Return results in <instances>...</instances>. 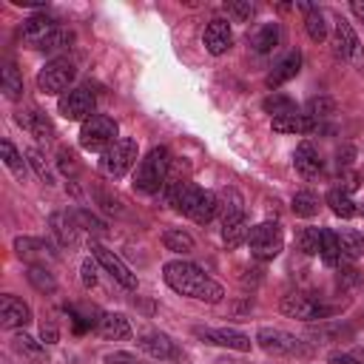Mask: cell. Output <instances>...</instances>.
Listing matches in <instances>:
<instances>
[{"label": "cell", "instance_id": "obj_51", "mask_svg": "<svg viewBox=\"0 0 364 364\" xmlns=\"http://www.w3.org/2000/svg\"><path fill=\"white\" fill-rule=\"evenodd\" d=\"M336 156H338V165H341V171H347V165L353 162L355 151H353V145H341V148L336 151Z\"/></svg>", "mask_w": 364, "mask_h": 364}, {"label": "cell", "instance_id": "obj_41", "mask_svg": "<svg viewBox=\"0 0 364 364\" xmlns=\"http://www.w3.org/2000/svg\"><path fill=\"white\" fill-rule=\"evenodd\" d=\"M0 156H3V165H6L11 173H17V176L26 173V168H23V154H20L9 139L0 142Z\"/></svg>", "mask_w": 364, "mask_h": 364}, {"label": "cell", "instance_id": "obj_38", "mask_svg": "<svg viewBox=\"0 0 364 364\" xmlns=\"http://www.w3.org/2000/svg\"><path fill=\"white\" fill-rule=\"evenodd\" d=\"M318 245H321V228H301V230L296 233V247H299L304 256L318 253Z\"/></svg>", "mask_w": 364, "mask_h": 364}, {"label": "cell", "instance_id": "obj_40", "mask_svg": "<svg viewBox=\"0 0 364 364\" xmlns=\"http://www.w3.org/2000/svg\"><path fill=\"white\" fill-rule=\"evenodd\" d=\"M304 114L310 117V119H327L330 114H336V102L330 100V97H313V100H307V105H304Z\"/></svg>", "mask_w": 364, "mask_h": 364}, {"label": "cell", "instance_id": "obj_25", "mask_svg": "<svg viewBox=\"0 0 364 364\" xmlns=\"http://www.w3.org/2000/svg\"><path fill=\"white\" fill-rule=\"evenodd\" d=\"M139 350L148 353L151 358H159V361L176 355V347H173V341L165 333H145V336H139Z\"/></svg>", "mask_w": 364, "mask_h": 364}, {"label": "cell", "instance_id": "obj_43", "mask_svg": "<svg viewBox=\"0 0 364 364\" xmlns=\"http://www.w3.org/2000/svg\"><path fill=\"white\" fill-rule=\"evenodd\" d=\"M74 43V31L71 28H57V31H51L46 40H43V51H63V48H68Z\"/></svg>", "mask_w": 364, "mask_h": 364}, {"label": "cell", "instance_id": "obj_1", "mask_svg": "<svg viewBox=\"0 0 364 364\" xmlns=\"http://www.w3.org/2000/svg\"><path fill=\"white\" fill-rule=\"evenodd\" d=\"M162 279L173 293L205 301V304H219L225 299V287L216 279H210L202 267H196L191 262H182V259L168 262L162 267Z\"/></svg>", "mask_w": 364, "mask_h": 364}, {"label": "cell", "instance_id": "obj_49", "mask_svg": "<svg viewBox=\"0 0 364 364\" xmlns=\"http://www.w3.org/2000/svg\"><path fill=\"white\" fill-rule=\"evenodd\" d=\"M40 336H43V341H46V344H54V341L60 338L57 324H54L51 318H43V321H40Z\"/></svg>", "mask_w": 364, "mask_h": 364}, {"label": "cell", "instance_id": "obj_54", "mask_svg": "<svg viewBox=\"0 0 364 364\" xmlns=\"http://www.w3.org/2000/svg\"><path fill=\"white\" fill-rule=\"evenodd\" d=\"M350 9H353V14L364 23V0H353V3H350Z\"/></svg>", "mask_w": 364, "mask_h": 364}, {"label": "cell", "instance_id": "obj_12", "mask_svg": "<svg viewBox=\"0 0 364 364\" xmlns=\"http://www.w3.org/2000/svg\"><path fill=\"white\" fill-rule=\"evenodd\" d=\"M333 51H336V57H341V60H353V63H361V60H364V57H361V43H358L353 26H350L344 17L336 20Z\"/></svg>", "mask_w": 364, "mask_h": 364}, {"label": "cell", "instance_id": "obj_47", "mask_svg": "<svg viewBox=\"0 0 364 364\" xmlns=\"http://www.w3.org/2000/svg\"><path fill=\"white\" fill-rule=\"evenodd\" d=\"M80 279H82L85 287H94V284H97V259H94V256L82 262V267H80Z\"/></svg>", "mask_w": 364, "mask_h": 364}, {"label": "cell", "instance_id": "obj_37", "mask_svg": "<svg viewBox=\"0 0 364 364\" xmlns=\"http://www.w3.org/2000/svg\"><path fill=\"white\" fill-rule=\"evenodd\" d=\"M262 108H264L267 114H273V117L296 114V102H293L290 97H284V94H270V97H264V100H262Z\"/></svg>", "mask_w": 364, "mask_h": 364}, {"label": "cell", "instance_id": "obj_53", "mask_svg": "<svg viewBox=\"0 0 364 364\" xmlns=\"http://www.w3.org/2000/svg\"><path fill=\"white\" fill-rule=\"evenodd\" d=\"M330 364H358L353 355H344V353H330Z\"/></svg>", "mask_w": 364, "mask_h": 364}, {"label": "cell", "instance_id": "obj_8", "mask_svg": "<svg viewBox=\"0 0 364 364\" xmlns=\"http://www.w3.org/2000/svg\"><path fill=\"white\" fill-rule=\"evenodd\" d=\"M279 310H282L284 316H290V318H299V321L327 318V316L333 313L327 304H321V301H316V299H310V296H304V293H287V296L282 299Z\"/></svg>", "mask_w": 364, "mask_h": 364}, {"label": "cell", "instance_id": "obj_48", "mask_svg": "<svg viewBox=\"0 0 364 364\" xmlns=\"http://www.w3.org/2000/svg\"><path fill=\"white\" fill-rule=\"evenodd\" d=\"M358 182H361V176H358L355 171H341V176H338V188H341L344 193L355 191V188H358Z\"/></svg>", "mask_w": 364, "mask_h": 364}, {"label": "cell", "instance_id": "obj_44", "mask_svg": "<svg viewBox=\"0 0 364 364\" xmlns=\"http://www.w3.org/2000/svg\"><path fill=\"white\" fill-rule=\"evenodd\" d=\"M74 219H77V225H80V228H85L88 233H97V236H100V233H105V222H102V219H97L91 210H74Z\"/></svg>", "mask_w": 364, "mask_h": 364}, {"label": "cell", "instance_id": "obj_46", "mask_svg": "<svg viewBox=\"0 0 364 364\" xmlns=\"http://www.w3.org/2000/svg\"><path fill=\"white\" fill-rule=\"evenodd\" d=\"M228 11H230V14H233L239 23H247V20L253 17V3H250V0L239 3V0H236V3H228Z\"/></svg>", "mask_w": 364, "mask_h": 364}, {"label": "cell", "instance_id": "obj_11", "mask_svg": "<svg viewBox=\"0 0 364 364\" xmlns=\"http://www.w3.org/2000/svg\"><path fill=\"white\" fill-rule=\"evenodd\" d=\"M193 336L202 338L205 344H216V347H228V350H239V353H247L253 344L245 333L230 330V327H193Z\"/></svg>", "mask_w": 364, "mask_h": 364}, {"label": "cell", "instance_id": "obj_23", "mask_svg": "<svg viewBox=\"0 0 364 364\" xmlns=\"http://www.w3.org/2000/svg\"><path fill=\"white\" fill-rule=\"evenodd\" d=\"M48 228H51V233L57 236V242H60L63 247H68V245L77 242V230H80V225H77L74 213H65V210L51 213V216H48Z\"/></svg>", "mask_w": 364, "mask_h": 364}, {"label": "cell", "instance_id": "obj_18", "mask_svg": "<svg viewBox=\"0 0 364 364\" xmlns=\"http://www.w3.org/2000/svg\"><path fill=\"white\" fill-rule=\"evenodd\" d=\"M60 26H57V20L54 17H48V14H31L26 23H23V40L28 43V46H43V40L51 34V31H57Z\"/></svg>", "mask_w": 364, "mask_h": 364}, {"label": "cell", "instance_id": "obj_13", "mask_svg": "<svg viewBox=\"0 0 364 364\" xmlns=\"http://www.w3.org/2000/svg\"><path fill=\"white\" fill-rule=\"evenodd\" d=\"M202 43H205L208 54H213V57L225 54V51H228V48L233 46V31H230V23H228V20H222V17L210 20V23L205 26Z\"/></svg>", "mask_w": 364, "mask_h": 364}, {"label": "cell", "instance_id": "obj_45", "mask_svg": "<svg viewBox=\"0 0 364 364\" xmlns=\"http://www.w3.org/2000/svg\"><path fill=\"white\" fill-rule=\"evenodd\" d=\"M57 165H60V171H63V173H68V176H74V173L80 171L77 156H74L68 148H60V151H57Z\"/></svg>", "mask_w": 364, "mask_h": 364}, {"label": "cell", "instance_id": "obj_50", "mask_svg": "<svg viewBox=\"0 0 364 364\" xmlns=\"http://www.w3.org/2000/svg\"><path fill=\"white\" fill-rule=\"evenodd\" d=\"M358 282H361V276H358L355 267H347V270L338 273V287H350V284H358Z\"/></svg>", "mask_w": 364, "mask_h": 364}, {"label": "cell", "instance_id": "obj_30", "mask_svg": "<svg viewBox=\"0 0 364 364\" xmlns=\"http://www.w3.org/2000/svg\"><path fill=\"white\" fill-rule=\"evenodd\" d=\"M11 350H14L17 355H23L26 361H43V358H46V347H43L40 341H34L31 336H26V333H17V336L11 338Z\"/></svg>", "mask_w": 364, "mask_h": 364}, {"label": "cell", "instance_id": "obj_16", "mask_svg": "<svg viewBox=\"0 0 364 364\" xmlns=\"http://www.w3.org/2000/svg\"><path fill=\"white\" fill-rule=\"evenodd\" d=\"M14 250H17V256L23 259V262H28V264H43L46 267V262H51L57 253L51 250V245H46L43 239H31V236H17L14 239Z\"/></svg>", "mask_w": 364, "mask_h": 364}, {"label": "cell", "instance_id": "obj_26", "mask_svg": "<svg viewBox=\"0 0 364 364\" xmlns=\"http://www.w3.org/2000/svg\"><path fill=\"white\" fill-rule=\"evenodd\" d=\"M338 247H341V259L344 262H355L358 256H364V236L353 228H341L338 233Z\"/></svg>", "mask_w": 364, "mask_h": 364}, {"label": "cell", "instance_id": "obj_29", "mask_svg": "<svg viewBox=\"0 0 364 364\" xmlns=\"http://www.w3.org/2000/svg\"><path fill=\"white\" fill-rule=\"evenodd\" d=\"M327 205H330V210L336 213V216H341V219H353L355 213H358V208H355V202L350 199V193H344L341 188H330L327 191Z\"/></svg>", "mask_w": 364, "mask_h": 364}, {"label": "cell", "instance_id": "obj_7", "mask_svg": "<svg viewBox=\"0 0 364 364\" xmlns=\"http://www.w3.org/2000/svg\"><path fill=\"white\" fill-rule=\"evenodd\" d=\"M256 341L270 355H307L310 353V347L301 338H296L293 333H284L279 327H259Z\"/></svg>", "mask_w": 364, "mask_h": 364}, {"label": "cell", "instance_id": "obj_15", "mask_svg": "<svg viewBox=\"0 0 364 364\" xmlns=\"http://www.w3.org/2000/svg\"><path fill=\"white\" fill-rule=\"evenodd\" d=\"M205 191L199 188V185H193V182H171L168 185V199H171V205L179 210V213H185V216H191L193 213V208H196V202H199V196H202Z\"/></svg>", "mask_w": 364, "mask_h": 364}, {"label": "cell", "instance_id": "obj_28", "mask_svg": "<svg viewBox=\"0 0 364 364\" xmlns=\"http://www.w3.org/2000/svg\"><path fill=\"white\" fill-rule=\"evenodd\" d=\"M162 245H165V250H171V253L188 256V253L193 250V236H191L188 230H182V228H168V230L162 233Z\"/></svg>", "mask_w": 364, "mask_h": 364}, {"label": "cell", "instance_id": "obj_27", "mask_svg": "<svg viewBox=\"0 0 364 364\" xmlns=\"http://www.w3.org/2000/svg\"><path fill=\"white\" fill-rule=\"evenodd\" d=\"M318 256L327 267H338L344 259H341V247H338V236L336 230L330 228H321V245H318Z\"/></svg>", "mask_w": 364, "mask_h": 364}, {"label": "cell", "instance_id": "obj_35", "mask_svg": "<svg viewBox=\"0 0 364 364\" xmlns=\"http://www.w3.org/2000/svg\"><path fill=\"white\" fill-rule=\"evenodd\" d=\"M304 31H307V37L310 40H316V43H321L324 37H327V20H324V11L321 9H310L307 11V17H304Z\"/></svg>", "mask_w": 364, "mask_h": 364}, {"label": "cell", "instance_id": "obj_17", "mask_svg": "<svg viewBox=\"0 0 364 364\" xmlns=\"http://www.w3.org/2000/svg\"><path fill=\"white\" fill-rule=\"evenodd\" d=\"M299 71H301V51H287V54L273 65V71L264 77V85H267V88H279V85H284L287 80H293Z\"/></svg>", "mask_w": 364, "mask_h": 364}, {"label": "cell", "instance_id": "obj_32", "mask_svg": "<svg viewBox=\"0 0 364 364\" xmlns=\"http://www.w3.org/2000/svg\"><path fill=\"white\" fill-rule=\"evenodd\" d=\"M0 85H3V94H6L9 100H20V97H23V77H20V71H17L14 63H6V65H3Z\"/></svg>", "mask_w": 364, "mask_h": 364}, {"label": "cell", "instance_id": "obj_21", "mask_svg": "<svg viewBox=\"0 0 364 364\" xmlns=\"http://www.w3.org/2000/svg\"><path fill=\"white\" fill-rule=\"evenodd\" d=\"M216 202H219V216H222V225L228 222H236L245 216V199L236 188H219L216 191Z\"/></svg>", "mask_w": 364, "mask_h": 364}, {"label": "cell", "instance_id": "obj_5", "mask_svg": "<svg viewBox=\"0 0 364 364\" xmlns=\"http://www.w3.org/2000/svg\"><path fill=\"white\" fill-rule=\"evenodd\" d=\"M247 247H250V256L259 259V262H270L282 253L284 247V236H282V228L276 222H259L250 228L247 233Z\"/></svg>", "mask_w": 364, "mask_h": 364}, {"label": "cell", "instance_id": "obj_34", "mask_svg": "<svg viewBox=\"0 0 364 364\" xmlns=\"http://www.w3.org/2000/svg\"><path fill=\"white\" fill-rule=\"evenodd\" d=\"M247 233H250V225H247V216L236 219V222H228L222 225V239L228 247H239L242 242H247Z\"/></svg>", "mask_w": 364, "mask_h": 364}, {"label": "cell", "instance_id": "obj_20", "mask_svg": "<svg viewBox=\"0 0 364 364\" xmlns=\"http://www.w3.org/2000/svg\"><path fill=\"white\" fill-rule=\"evenodd\" d=\"M293 165L304 179H316L321 173V156L313 148V142H299L293 151Z\"/></svg>", "mask_w": 364, "mask_h": 364}, {"label": "cell", "instance_id": "obj_4", "mask_svg": "<svg viewBox=\"0 0 364 364\" xmlns=\"http://www.w3.org/2000/svg\"><path fill=\"white\" fill-rule=\"evenodd\" d=\"M136 156H139V148H136V139L131 136H119L108 151L100 154V171L111 179H119L125 176L134 165H136Z\"/></svg>", "mask_w": 364, "mask_h": 364}, {"label": "cell", "instance_id": "obj_52", "mask_svg": "<svg viewBox=\"0 0 364 364\" xmlns=\"http://www.w3.org/2000/svg\"><path fill=\"white\" fill-rule=\"evenodd\" d=\"M105 364H139L131 353H108L105 355Z\"/></svg>", "mask_w": 364, "mask_h": 364}, {"label": "cell", "instance_id": "obj_10", "mask_svg": "<svg viewBox=\"0 0 364 364\" xmlns=\"http://www.w3.org/2000/svg\"><path fill=\"white\" fill-rule=\"evenodd\" d=\"M91 256L97 259L100 267H105V270L111 273V279H114L117 284H122L125 290H136V276L131 273V267H128L114 250H108V247L100 245V242H91Z\"/></svg>", "mask_w": 364, "mask_h": 364}, {"label": "cell", "instance_id": "obj_24", "mask_svg": "<svg viewBox=\"0 0 364 364\" xmlns=\"http://www.w3.org/2000/svg\"><path fill=\"white\" fill-rule=\"evenodd\" d=\"M100 336L108 338V341H128L131 338V321L122 316V313H102L100 318Z\"/></svg>", "mask_w": 364, "mask_h": 364}, {"label": "cell", "instance_id": "obj_3", "mask_svg": "<svg viewBox=\"0 0 364 364\" xmlns=\"http://www.w3.org/2000/svg\"><path fill=\"white\" fill-rule=\"evenodd\" d=\"M119 125H117V119H111V117H105V114H94V117H88L85 122H82V128H80V145L85 148V151H108L119 136Z\"/></svg>", "mask_w": 364, "mask_h": 364}, {"label": "cell", "instance_id": "obj_42", "mask_svg": "<svg viewBox=\"0 0 364 364\" xmlns=\"http://www.w3.org/2000/svg\"><path fill=\"white\" fill-rule=\"evenodd\" d=\"M26 159H28V165L34 168V173L46 182V185H54V173H51V165L46 162V156L37 151V148H26Z\"/></svg>", "mask_w": 364, "mask_h": 364}, {"label": "cell", "instance_id": "obj_31", "mask_svg": "<svg viewBox=\"0 0 364 364\" xmlns=\"http://www.w3.org/2000/svg\"><path fill=\"white\" fill-rule=\"evenodd\" d=\"M250 46H253L256 54H267V51H273V48L279 46V23H264V26L253 34Z\"/></svg>", "mask_w": 364, "mask_h": 364}, {"label": "cell", "instance_id": "obj_36", "mask_svg": "<svg viewBox=\"0 0 364 364\" xmlns=\"http://www.w3.org/2000/svg\"><path fill=\"white\" fill-rule=\"evenodd\" d=\"M293 213L296 216H304V219H310V216H316L318 213V196L313 193V191H299L296 196H293Z\"/></svg>", "mask_w": 364, "mask_h": 364}, {"label": "cell", "instance_id": "obj_14", "mask_svg": "<svg viewBox=\"0 0 364 364\" xmlns=\"http://www.w3.org/2000/svg\"><path fill=\"white\" fill-rule=\"evenodd\" d=\"M28 321H31V307H28L23 299L6 293V296L0 299V324H3L6 330H14V327H26Z\"/></svg>", "mask_w": 364, "mask_h": 364}, {"label": "cell", "instance_id": "obj_9", "mask_svg": "<svg viewBox=\"0 0 364 364\" xmlns=\"http://www.w3.org/2000/svg\"><path fill=\"white\" fill-rule=\"evenodd\" d=\"M57 108L65 119L85 122L88 117H94V94L88 88H68L65 94H60Z\"/></svg>", "mask_w": 364, "mask_h": 364}, {"label": "cell", "instance_id": "obj_22", "mask_svg": "<svg viewBox=\"0 0 364 364\" xmlns=\"http://www.w3.org/2000/svg\"><path fill=\"white\" fill-rule=\"evenodd\" d=\"M270 128L276 134H310L318 128L316 119H310L304 111H296V114H287V117H273Z\"/></svg>", "mask_w": 364, "mask_h": 364}, {"label": "cell", "instance_id": "obj_19", "mask_svg": "<svg viewBox=\"0 0 364 364\" xmlns=\"http://www.w3.org/2000/svg\"><path fill=\"white\" fill-rule=\"evenodd\" d=\"M17 122H20L34 139H40V142H51V139H54V125H51V119H48L43 111H37V108L20 111V114H17Z\"/></svg>", "mask_w": 364, "mask_h": 364}, {"label": "cell", "instance_id": "obj_2", "mask_svg": "<svg viewBox=\"0 0 364 364\" xmlns=\"http://www.w3.org/2000/svg\"><path fill=\"white\" fill-rule=\"evenodd\" d=\"M168 171H171V151L165 145L151 148L136 162V168H134V191H139V193H156L159 188H165Z\"/></svg>", "mask_w": 364, "mask_h": 364}, {"label": "cell", "instance_id": "obj_33", "mask_svg": "<svg viewBox=\"0 0 364 364\" xmlns=\"http://www.w3.org/2000/svg\"><path fill=\"white\" fill-rule=\"evenodd\" d=\"M216 213H219V202H216V193H213V191H205V193L199 196V202H196V208H193L191 219H193L196 225H208V222H210Z\"/></svg>", "mask_w": 364, "mask_h": 364}, {"label": "cell", "instance_id": "obj_39", "mask_svg": "<svg viewBox=\"0 0 364 364\" xmlns=\"http://www.w3.org/2000/svg\"><path fill=\"white\" fill-rule=\"evenodd\" d=\"M26 276H28V282H31L40 293H54V290H57L54 276H51L43 264H28V273H26Z\"/></svg>", "mask_w": 364, "mask_h": 364}, {"label": "cell", "instance_id": "obj_6", "mask_svg": "<svg viewBox=\"0 0 364 364\" xmlns=\"http://www.w3.org/2000/svg\"><path fill=\"white\" fill-rule=\"evenodd\" d=\"M74 74H77V68H74V63H71L68 57H54V60H48V63L40 68V74H37V88H40L43 94H65V88L71 85Z\"/></svg>", "mask_w": 364, "mask_h": 364}]
</instances>
